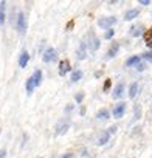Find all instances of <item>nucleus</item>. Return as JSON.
Returning <instances> with one entry per match:
<instances>
[{
  "mask_svg": "<svg viewBox=\"0 0 152 158\" xmlns=\"http://www.w3.org/2000/svg\"><path fill=\"white\" fill-rule=\"evenodd\" d=\"M27 27H28V23H27V16H25L23 13H19V14H17V19H16V28H17L19 34H25V33H27Z\"/></svg>",
  "mask_w": 152,
  "mask_h": 158,
  "instance_id": "f257e3e1",
  "label": "nucleus"
},
{
  "mask_svg": "<svg viewBox=\"0 0 152 158\" xmlns=\"http://www.w3.org/2000/svg\"><path fill=\"white\" fill-rule=\"evenodd\" d=\"M115 23H116V17H112V16H109V17H101V19L98 20V27L103 28V30L112 28Z\"/></svg>",
  "mask_w": 152,
  "mask_h": 158,
  "instance_id": "f03ea898",
  "label": "nucleus"
},
{
  "mask_svg": "<svg viewBox=\"0 0 152 158\" xmlns=\"http://www.w3.org/2000/svg\"><path fill=\"white\" fill-rule=\"evenodd\" d=\"M56 57H57V54H56V50L54 48H47L45 50V53H44V56H42V59H44V62H47V64H50V62H53V60H56Z\"/></svg>",
  "mask_w": 152,
  "mask_h": 158,
  "instance_id": "7ed1b4c3",
  "label": "nucleus"
},
{
  "mask_svg": "<svg viewBox=\"0 0 152 158\" xmlns=\"http://www.w3.org/2000/svg\"><path fill=\"white\" fill-rule=\"evenodd\" d=\"M124 112H126V102H118L113 107L112 115H113V118H123L124 116Z\"/></svg>",
  "mask_w": 152,
  "mask_h": 158,
  "instance_id": "20e7f679",
  "label": "nucleus"
},
{
  "mask_svg": "<svg viewBox=\"0 0 152 158\" xmlns=\"http://www.w3.org/2000/svg\"><path fill=\"white\" fill-rule=\"evenodd\" d=\"M70 70H71V67H70V60H68V59H62V60L59 62V70H57L59 76H65Z\"/></svg>",
  "mask_w": 152,
  "mask_h": 158,
  "instance_id": "39448f33",
  "label": "nucleus"
},
{
  "mask_svg": "<svg viewBox=\"0 0 152 158\" xmlns=\"http://www.w3.org/2000/svg\"><path fill=\"white\" fill-rule=\"evenodd\" d=\"M89 37H90V40H89V48H90V50H93V51H96V50L99 48V44H101V42H99V39H98L93 33H90V34H89Z\"/></svg>",
  "mask_w": 152,
  "mask_h": 158,
  "instance_id": "423d86ee",
  "label": "nucleus"
},
{
  "mask_svg": "<svg viewBox=\"0 0 152 158\" xmlns=\"http://www.w3.org/2000/svg\"><path fill=\"white\" fill-rule=\"evenodd\" d=\"M28 60H30V53L27 50H23L20 53V56H19V65H20V68H25L27 64H28Z\"/></svg>",
  "mask_w": 152,
  "mask_h": 158,
  "instance_id": "0eeeda50",
  "label": "nucleus"
},
{
  "mask_svg": "<svg viewBox=\"0 0 152 158\" xmlns=\"http://www.w3.org/2000/svg\"><path fill=\"white\" fill-rule=\"evenodd\" d=\"M6 20V3L5 0H2L0 2V25H3Z\"/></svg>",
  "mask_w": 152,
  "mask_h": 158,
  "instance_id": "6e6552de",
  "label": "nucleus"
},
{
  "mask_svg": "<svg viewBox=\"0 0 152 158\" xmlns=\"http://www.w3.org/2000/svg\"><path fill=\"white\" fill-rule=\"evenodd\" d=\"M42 76H44V74H42V70H36V71L33 73L31 77H33V81H34V85H36V87H39V85L42 84Z\"/></svg>",
  "mask_w": 152,
  "mask_h": 158,
  "instance_id": "1a4fd4ad",
  "label": "nucleus"
},
{
  "mask_svg": "<svg viewBox=\"0 0 152 158\" xmlns=\"http://www.w3.org/2000/svg\"><path fill=\"white\" fill-rule=\"evenodd\" d=\"M118 50H120V44H116V42H115V44L109 48V51H107V56H106V57H107V59L115 57V56L118 54Z\"/></svg>",
  "mask_w": 152,
  "mask_h": 158,
  "instance_id": "9d476101",
  "label": "nucleus"
},
{
  "mask_svg": "<svg viewBox=\"0 0 152 158\" xmlns=\"http://www.w3.org/2000/svg\"><path fill=\"white\" fill-rule=\"evenodd\" d=\"M140 16V10H129L124 14V20H133L135 17Z\"/></svg>",
  "mask_w": 152,
  "mask_h": 158,
  "instance_id": "9b49d317",
  "label": "nucleus"
},
{
  "mask_svg": "<svg viewBox=\"0 0 152 158\" xmlns=\"http://www.w3.org/2000/svg\"><path fill=\"white\" fill-rule=\"evenodd\" d=\"M124 93V85L123 84H118L115 89H113V99H120Z\"/></svg>",
  "mask_w": 152,
  "mask_h": 158,
  "instance_id": "f8f14e48",
  "label": "nucleus"
},
{
  "mask_svg": "<svg viewBox=\"0 0 152 158\" xmlns=\"http://www.w3.org/2000/svg\"><path fill=\"white\" fill-rule=\"evenodd\" d=\"M25 89H27V93H28V95H31V93L34 92V89H36V85H34V81H33V77H31V76H30V77L27 79Z\"/></svg>",
  "mask_w": 152,
  "mask_h": 158,
  "instance_id": "ddd939ff",
  "label": "nucleus"
},
{
  "mask_svg": "<svg viewBox=\"0 0 152 158\" xmlns=\"http://www.w3.org/2000/svg\"><path fill=\"white\" fill-rule=\"evenodd\" d=\"M96 118H98V119L106 121V119H109V118H110V112H109L107 109H101V110L96 113Z\"/></svg>",
  "mask_w": 152,
  "mask_h": 158,
  "instance_id": "4468645a",
  "label": "nucleus"
},
{
  "mask_svg": "<svg viewBox=\"0 0 152 158\" xmlns=\"http://www.w3.org/2000/svg\"><path fill=\"white\" fill-rule=\"evenodd\" d=\"M110 139V135H109V132H103L101 133V136H99V139H98V144L99 146H104V144H107V141Z\"/></svg>",
  "mask_w": 152,
  "mask_h": 158,
  "instance_id": "2eb2a0df",
  "label": "nucleus"
},
{
  "mask_svg": "<svg viewBox=\"0 0 152 158\" xmlns=\"http://www.w3.org/2000/svg\"><path fill=\"white\" fill-rule=\"evenodd\" d=\"M143 27L140 25V27H132V30H130V34L133 36V37H138V36H141L143 34Z\"/></svg>",
  "mask_w": 152,
  "mask_h": 158,
  "instance_id": "dca6fc26",
  "label": "nucleus"
},
{
  "mask_svg": "<svg viewBox=\"0 0 152 158\" xmlns=\"http://www.w3.org/2000/svg\"><path fill=\"white\" fill-rule=\"evenodd\" d=\"M137 93H138V84L137 82H133L132 85H130V89H129V98H135L137 96Z\"/></svg>",
  "mask_w": 152,
  "mask_h": 158,
  "instance_id": "f3484780",
  "label": "nucleus"
},
{
  "mask_svg": "<svg viewBox=\"0 0 152 158\" xmlns=\"http://www.w3.org/2000/svg\"><path fill=\"white\" fill-rule=\"evenodd\" d=\"M140 62V56H132L126 60V67H132V65H137Z\"/></svg>",
  "mask_w": 152,
  "mask_h": 158,
  "instance_id": "a211bd4d",
  "label": "nucleus"
},
{
  "mask_svg": "<svg viewBox=\"0 0 152 158\" xmlns=\"http://www.w3.org/2000/svg\"><path fill=\"white\" fill-rule=\"evenodd\" d=\"M144 40H146V45L147 47H152V28L144 33Z\"/></svg>",
  "mask_w": 152,
  "mask_h": 158,
  "instance_id": "6ab92c4d",
  "label": "nucleus"
},
{
  "mask_svg": "<svg viewBox=\"0 0 152 158\" xmlns=\"http://www.w3.org/2000/svg\"><path fill=\"white\" fill-rule=\"evenodd\" d=\"M81 77H82V71H81V70L73 71V74H71V82H78V81H81Z\"/></svg>",
  "mask_w": 152,
  "mask_h": 158,
  "instance_id": "aec40b11",
  "label": "nucleus"
},
{
  "mask_svg": "<svg viewBox=\"0 0 152 158\" xmlns=\"http://www.w3.org/2000/svg\"><path fill=\"white\" fill-rule=\"evenodd\" d=\"M76 54H78V59H79V60L86 59V44H84V42L81 44V48L78 50V53H76Z\"/></svg>",
  "mask_w": 152,
  "mask_h": 158,
  "instance_id": "412c9836",
  "label": "nucleus"
},
{
  "mask_svg": "<svg viewBox=\"0 0 152 158\" xmlns=\"http://www.w3.org/2000/svg\"><path fill=\"white\" fill-rule=\"evenodd\" d=\"M113 34H115V30L107 28V31H106V34H104V39H112V37H113Z\"/></svg>",
  "mask_w": 152,
  "mask_h": 158,
  "instance_id": "4be33fe9",
  "label": "nucleus"
},
{
  "mask_svg": "<svg viewBox=\"0 0 152 158\" xmlns=\"http://www.w3.org/2000/svg\"><path fill=\"white\" fill-rule=\"evenodd\" d=\"M110 87H112V81H110V79H107V81L104 82V92H109Z\"/></svg>",
  "mask_w": 152,
  "mask_h": 158,
  "instance_id": "5701e85b",
  "label": "nucleus"
},
{
  "mask_svg": "<svg viewBox=\"0 0 152 158\" xmlns=\"http://www.w3.org/2000/svg\"><path fill=\"white\" fill-rule=\"evenodd\" d=\"M74 99H76V102H78V104H79V102H81V101L84 99V93H78V95H76V96H74Z\"/></svg>",
  "mask_w": 152,
  "mask_h": 158,
  "instance_id": "b1692460",
  "label": "nucleus"
},
{
  "mask_svg": "<svg viewBox=\"0 0 152 158\" xmlns=\"http://www.w3.org/2000/svg\"><path fill=\"white\" fill-rule=\"evenodd\" d=\"M143 57H144L146 60H150V62H152V51H149V53H143Z\"/></svg>",
  "mask_w": 152,
  "mask_h": 158,
  "instance_id": "393cba45",
  "label": "nucleus"
},
{
  "mask_svg": "<svg viewBox=\"0 0 152 158\" xmlns=\"http://www.w3.org/2000/svg\"><path fill=\"white\" fill-rule=\"evenodd\" d=\"M116 129H118L116 126H112V127H109V135H113V133L116 132Z\"/></svg>",
  "mask_w": 152,
  "mask_h": 158,
  "instance_id": "a878e982",
  "label": "nucleus"
},
{
  "mask_svg": "<svg viewBox=\"0 0 152 158\" xmlns=\"http://www.w3.org/2000/svg\"><path fill=\"white\" fill-rule=\"evenodd\" d=\"M138 3H140V5H144V6H147V5L150 3V0H138Z\"/></svg>",
  "mask_w": 152,
  "mask_h": 158,
  "instance_id": "bb28decb",
  "label": "nucleus"
},
{
  "mask_svg": "<svg viewBox=\"0 0 152 158\" xmlns=\"http://www.w3.org/2000/svg\"><path fill=\"white\" fill-rule=\"evenodd\" d=\"M135 67H137V70H138V71H143V70H144V64H140V62H138Z\"/></svg>",
  "mask_w": 152,
  "mask_h": 158,
  "instance_id": "cd10ccee",
  "label": "nucleus"
},
{
  "mask_svg": "<svg viewBox=\"0 0 152 158\" xmlns=\"http://www.w3.org/2000/svg\"><path fill=\"white\" fill-rule=\"evenodd\" d=\"M0 158H6V150L5 149H0Z\"/></svg>",
  "mask_w": 152,
  "mask_h": 158,
  "instance_id": "c85d7f7f",
  "label": "nucleus"
},
{
  "mask_svg": "<svg viewBox=\"0 0 152 158\" xmlns=\"http://www.w3.org/2000/svg\"><path fill=\"white\" fill-rule=\"evenodd\" d=\"M140 115H141V110L137 107V109H135V119H137V118H140Z\"/></svg>",
  "mask_w": 152,
  "mask_h": 158,
  "instance_id": "c756f323",
  "label": "nucleus"
},
{
  "mask_svg": "<svg viewBox=\"0 0 152 158\" xmlns=\"http://www.w3.org/2000/svg\"><path fill=\"white\" fill-rule=\"evenodd\" d=\"M73 23H74V22H73V20H70V22L67 23V30H71V28H73Z\"/></svg>",
  "mask_w": 152,
  "mask_h": 158,
  "instance_id": "7c9ffc66",
  "label": "nucleus"
},
{
  "mask_svg": "<svg viewBox=\"0 0 152 158\" xmlns=\"http://www.w3.org/2000/svg\"><path fill=\"white\" fill-rule=\"evenodd\" d=\"M71 156H73V155H71V153H65V155H62V156H61V158H71Z\"/></svg>",
  "mask_w": 152,
  "mask_h": 158,
  "instance_id": "2f4dec72",
  "label": "nucleus"
},
{
  "mask_svg": "<svg viewBox=\"0 0 152 158\" xmlns=\"http://www.w3.org/2000/svg\"><path fill=\"white\" fill-rule=\"evenodd\" d=\"M112 2H115V0H112Z\"/></svg>",
  "mask_w": 152,
  "mask_h": 158,
  "instance_id": "473e14b6",
  "label": "nucleus"
},
{
  "mask_svg": "<svg viewBox=\"0 0 152 158\" xmlns=\"http://www.w3.org/2000/svg\"><path fill=\"white\" fill-rule=\"evenodd\" d=\"M39 158H42V156H39Z\"/></svg>",
  "mask_w": 152,
  "mask_h": 158,
  "instance_id": "72a5a7b5",
  "label": "nucleus"
}]
</instances>
